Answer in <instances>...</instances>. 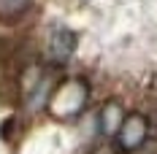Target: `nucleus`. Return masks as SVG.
Wrapping results in <instances>:
<instances>
[{
  "instance_id": "nucleus-2",
  "label": "nucleus",
  "mask_w": 157,
  "mask_h": 154,
  "mask_svg": "<svg viewBox=\"0 0 157 154\" xmlns=\"http://www.w3.org/2000/svg\"><path fill=\"white\" fill-rule=\"evenodd\" d=\"M76 49V32L68 27H54L49 35V54L57 62H65Z\"/></svg>"
},
{
  "instance_id": "nucleus-5",
  "label": "nucleus",
  "mask_w": 157,
  "mask_h": 154,
  "mask_svg": "<svg viewBox=\"0 0 157 154\" xmlns=\"http://www.w3.org/2000/svg\"><path fill=\"white\" fill-rule=\"evenodd\" d=\"M122 108L117 106V103H109V106L103 108V116H100V124H103V133L111 135V133H117L119 127H122Z\"/></svg>"
},
{
  "instance_id": "nucleus-4",
  "label": "nucleus",
  "mask_w": 157,
  "mask_h": 154,
  "mask_svg": "<svg viewBox=\"0 0 157 154\" xmlns=\"http://www.w3.org/2000/svg\"><path fill=\"white\" fill-rule=\"evenodd\" d=\"M27 8H30V0H0V22L11 24L22 14H27Z\"/></svg>"
},
{
  "instance_id": "nucleus-1",
  "label": "nucleus",
  "mask_w": 157,
  "mask_h": 154,
  "mask_svg": "<svg viewBox=\"0 0 157 154\" xmlns=\"http://www.w3.org/2000/svg\"><path fill=\"white\" fill-rule=\"evenodd\" d=\"M49 103H52L57 116H73L81 108V103H84V87L78 81H71V84H65L63 89H54Z\"/></svg>"
},
{
  "instance_id": "nucleus-3",
  "label": "nucleus",
  "mask_w": 157,
  "mask_h": 154,
  "mask_svg": "<svg viewBox=\"0 0 157 154\" xmlns=\"http://www.w3.org/2000/svg\"><path fill=\"white\" fill-rule=\"evenodd\" d=\"M146 138V119L138 116V114H133V116H127L122 127H119V143L125 146V149H138Z\"/></svg>"
}]
</instances>
